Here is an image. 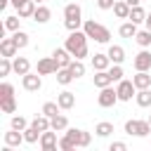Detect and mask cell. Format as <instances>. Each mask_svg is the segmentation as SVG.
Masks as SVG:
<instances>
[{
	"label": "cell",
	"mask_w": 151,
	"mask_h": 151,
	"mask_svg": "<svg viewBox=\"0 0 151 151\" xmlns=\"http://www.w3.org/2000/svg\"><path fill=\"white\" fill-rule=\"evenodd\" d=\"M12 38L17 40V45H19V50H24V47H28V42H31V35H28L26 31H21V28H19V31H14V33H12Z\"/></svg>",
	"instance_id": "29"
},
{
	"label": "cell",
	"mask_w": 151,
	"mask_h": 151,
	"mask_svg": "<svg viewBox=\"0 0 151 151\" xmlns=\"http://www.w3.org/2000/svg\"><path fill=\"white\" fill-rule=\"evenodd\" d=\"M64 134H68L71 139H73V144L78 146V149H87L90 146V142H92V134L87 132V130H78V127H66V132Z\"/></svg>",
	"instance_id": "3"
},
{
	"label": "cell",
	"mask_w": 151,
	"mask_h": 151,
	"mask_svg": "<svg viewBox=\"0 0 151 151\" xmlns=\"http://www.w3.org/2000/svg\"><path fill=\"white\" fill-rule=\"evenodd\" d=\"M113 132V123H109V120H101V123H97V127H94V134L97 137H109Z\"/></svg>",
	"instance_id": "32"
},
{
	"label": "cell",
	"mask_w": 151,
	"mask_h": 151,
	"mask_svg": "<svg viewBox=\"0 0 151 151\" xmlns=\"http://www.w3.org/2000/svg\"><path fill=\"white\" fill-rule=\"evenodd\" d=\"M17 52H19V45H17V40L9 35V38H2L0 40V57H17Z\"/></svg>",
	"instance_id": "10"
},
{
	"label": "cell",
	"mask_w": 151,
	"mask_h": 151,
	"mask_svg": "<svg viewBox=\"0 0 151 151\" xmlns=\"http://www.w3.org/2000/svg\"><path fill=\"white\" fill-rule=\"evenodd\" d=\"M68 127V118L64 116V113H57L54 118H52V130H57V132H64Z\"/></svg>",
	"instance_id": "31"
},
{
	"label": "cell",
	"mask_w": 151,
	"mask_h": 151,
	"mask_svg": "<svg viewBox=\"0 0 151 151\" xmlns=\"http://www.w3.org/2000/svg\"><path fill=\"white\" fill-rule=\"evenodd\" d=\"M132 66H134V71H151V52H149L146 47H142V50L134 54Z\"/></svg>",
	"instance_id": "7"
},
{
	"label": "cell",
	"mask_w": 151,
	"mask_h": 151,
	"mask_svg": "<svg viewBox=\"0 0 151 151\" xmlns=\"http://www.w3.org/2000/svg\"><path fill=\"white\" fill-rule=\"evenodd\" d=\"M116 92H118V99H120V101H130V99L137 94V87H134L132 80H125V78H123V80L118 83Z\"/></svg>",
	"instance_id": "9"
},
{
	"label": "cell",
	"mask_w": 151,
	"mask_h": 151,
	"mask_svg": "<svg viewBox=\"0 0 151 151\" xmlns=\"http://www.w3.org/2000/svg\"><path fill=\"white\" fill-rule=\"evenodd\" d=\"M83 24H85L83 19H64V26H66L68 31H80Z\"/></svg>",
	"instance_id": "42"
},
{
	"label": "cell",
	"mask_w": 151,
	"mask_h": 151,
	"mask_svg": "<svg viewBox=\"0 0 151 151\" xmlns=\"http://www.w3.org/2000/svg\"><path fill=\"white\" fill-rule=\"evenodd\" d=\"M57 104L61 106V111H68V109H73V106H76V94H73V92H68V90H64V92H59V94H57Z\"/></svg>",
	"instance_id": "13"
},
{
	"label": "cell",
	"mask_w": 151,
	"mask_h": 151,
	"mask_svg": "<svg viewBox=\"0 0 151 151\" xmlns=\"http://www.w3.org/2000/svg\"><path fill=\"white\" fill-rule=\"evenodd\" d=\"M40 149L42 151H57L59 149V139H57V130H45L40 134Z\"/></svg>",
	"instance_id": "6"
},
{
	"label": "cell",
	"mask_w": 151,
	"mask_h": 151,
	"mask_svg": "<svg viewBox=\"0 0 151 151\" xmlns=\"http://www.w3.org/2000/svg\"><path fill=\"white\" fill-rule=\"evenodd\" d=\"M50 19H52V9L45 7V5H38L35 7V14H33V21L35 24H47Z\"/></svg>",
	"instance_id": "17"
},
{
	"label": "cell",
	"mask_w": 151,
	"mask_h": 151,
	"mask_svg": "<svg viewBox=\"0 0 151 151\" xmlns=\"http://www.w3.org/2000/svg\"><path fill=\"white\" fill-rule=\"evenodd\" d=\"M12 61H14V73H17V76H26V73L31 71V61H28L26 57H14Z\"/></svg>",
	"instance_id": "22"
},
{
	"label": "cell",
	"mask_w": 151,
	"mask_h": 151,
	"mask_svg": "<svg viewBox=\"0 0 151 151\" xmlns=\"http://www.w3.org/2000/svg\"><path fill=\"white\" fill-rule=\"evenodd\" d=\"M64 19H83V9L78 2H68L64 7Z\"/></svg>",
	"instance_id": "24"
},
{
	"label": "cell",
	"mask_w": 151,
	"mask_h": 151,
	"mask_svg": "<svg viewBox=\"0 0 151 151\" xmlns=\"http://www.w3.org/2000/svg\"><path fill=\"white\" fill-rule=\"evenodd\" d=\"M19 21H21V17L17 14V17H5V31H9V33H14V31H19Z\"/></svg>",
	"instance_id": "36"
},
{
	"label": "cell",
	"mask_w": 151,
	"mask_h": 151,
	"mask_svg": "<svg viewBox=\"0 0 151 151\" xmlns=\"http://www.w3.org/2000/svg\"><path fill=\"white\" fill-rule=\"evenodd\" d=\"M109 73H111L113 83H120V80H123V76H125V73H123V66H120V64H111V66H109Z\"/></svg>",
	"instance_id": "39"
},
{
	"label": "cell",
	"mask_w": 151,
	"mask_h": 151,
	"mask_svg": "<svg viewBox=\"0 0 151 151\" xmlns=\"http://www.w3.org/2000/svg\"><path fill=\"white\" fill-rule=\"evenodd\" d=\"M68 68H71V73H73L76 78H83V76H85V64H83V59H73Z\"/></svg>",
	"instance_id": "37"
},
{
	"label": "cell",
	"mask_w": 151,
	"mask_h": 151,
	"mask_svg": "<svg viewBox=\"0 0 151 151\" xmlns=\"http://www.w3.org/2000/svg\"><path fill=\"white\" fill-rule=\"evenodd\" d=\"M92 83H94V87H109V85H113V78H111V73H109V68L106 71H94V76H92Z\"/></svg>",
	"instance_id": "12"
},
{
	"label": "cell",
	"mask_w": 151,
	"mask_h": 151,
	"mask_svg": "<svg viewBox=\"0 0 151 151\" xmlns=\"http://www.w3.org/2000/svg\"><path fill=\"white\" fill-rule=\"evenodd\" d=\"M31 125H33L35 130L45 132V130H52V118H47L45 113H40V116H35V118L31 120Z\"/></svg>",
	"instance_id": "23"
},
{
	"label": "cell",
	"mask_w": 151,
	"mask_h": 151,
	"mask_svg": "<svg viewBox=\"0 0 151 151\" xmlns=\"http://www.w3.org/2000/svg\"><path fill=\"white\" fill-rule=\"evenodd\" d=\"M130 5L125 2V0H116V5H113V14L118 17V19H127L130 17Z\"/></svg>",
	"instance_id": "26"
},
{
	"label": "cell",
	"mask_w": 151,
	"mask_h": 151,
	"mask_svg": "<svg viewBox=\"0 0 151 151\" xmlns=\"http://www.w3.org/2000/svg\"><path fill=\"white\" fill-rule=\"evenodd\" d=\"M134 42H137L139 47H151V31H149V28H144V31H137V35H134Z\"/></svg>",
	"instance_id": "28"
},
{
	"label": "cell",
	"mask_w": 151,
	"mask_h": 151,
	"mask_svg": "<svg viewBox=\"0 0 151 151\" xmlns=\"http://www.w3.org/2000/svg\"><path fill=\"white\" fill-rule=\"evenodd\" d=\"M125 149H127L125 142H111V146H109V151H125Z\"/></svg>",
	"instance_id": "44"
},
{
	"label": "cell",
	"mask_w": 151,
	"mask_h": 151,
	"mask_svg": "<svg viewBox=\"0 0 151 151\" xmlns=\"http://www.w3.org/2000/svg\"><path fill=\"white\" fill-rule=\"evenodd\" d=\"M35 7H38V2H35V0H26L24 5H19V7H17V14H19L21 19H33Z\"/></svg>",
	"instance_id": "15"
},
{
	"label": "cell",
	"mask_w": 151,
	"mask_h": 151,
	"mask_svg": "<svg viewBox=\"0 0 151 151\" xmlns=\"http://www.w3.org/2000/svg\"><path fill=\"white\" fill-rule=\"evenodd\" d=\"M59 149H61V151H73V149H78V146L73 144V139H71L68 134H64V137H59Z\"/></svg>",
	"instance_id": "41"
},
{
	"label": "cell",
	"mask_w": 151,
	"mask_h": 151,
	"mask_svg": "<svg viewBox=\"0 0 151 151\" xmlns=\"http://www.w3.org/2000/svg\"><path fill=\"white\" fill-rule=\"evenodd\" d=\"M116 101H120V99H118V92H116L111 85L99 90V94H97V104H99L101 109H111V106H116Z\"/></svg>",
	"instance_id": "4"
},
{
	"label": "cell",
	"mask_w": 151,
	"mask_h": 151,
	"mask_svg": "<svg viewBox=\"0 0 151 151\" xmlns=\"http://www.w3.org/2000/svg\"><path fill=\"white\" fill-rule=\"evenodd\" d=\"M134 99H137V106H142V109L151 106V90H149V87H144V90H137Z\"/></svg>",
	"instance_id": "27"
},
{
	"label": "cell",
	"mask_w": 151,
	"mask_h": 151,
	"mask_svg": "<svg viewBox=\"0 0 151 151\" xmlns=\"http://www.w3.org/2000/svg\"><path fill=\"white\" fill-rule=\"evenodd\" d=\"M14 71V61H12V57H0V76L5 78V76H9Z\"/></svg>",
	"instance_id": "34"
},
{
	"label": "cell",
	"mask_w": 151,
	"mask_h": 151,
	"mask_svg": "<svg viewBox=\"0 0 151 151\" xmlns=\"http://www.w3.org/2000/svg\"><path fill=\"white\" fill-rule=\"evenodd\" d=\"M83 31L87 33V38L90 40H94V42H109L111 40V31L104 26V24H99V21H94V19H87L85 24H83Z\"/></svg>",
	"instance_id": "2"
},
{
	"label": "cell",
	"mask_w": 151,
	"mask_h": 151,
	"mask_svg": "<svg viewBox=\"0 0 151 151\" xmlns=\"http://www.w3.org/2000/svg\"><path fill=\"white\" fill-rule=\"evenodd\" d=\"M113 5H116V0H97L99 9H113Z\"/></svg>",
	"instance_id": "43"
},
{
	"label": "cell",
	"mask_w": 151,
	"mask_h": 151,
	"mask_svg": "<svg viewBox=\"0 0 151 151\" xmlns=\"http://www.w3.org/2000/svg\"><path fill=\"white\" fill-rule=\"evenodd\" d=\"M137 31H139V28H137V24H134V21H130V19H127L125 24H120V28H118L120 38H127V40H132V38L137 35Z\"/></svg>",
	"instance_id": "18"
},
{
	"label": "cell",
	"mask_w": 151,
	"mask_h": 151,
	"mask_svg": "<svg viewBox=\"0 0 151 151\" xmlns=\"http://www.w3.org/2000/svg\"><path fill=\"white\" fill-rule=\"evenodd\" d=\"M7 5H12V0H0V9H7Z\"/></svg>",
	"instance_id": "45"
},
{
	"label": "cell",
	"mask_w": 151,
	"mask_h": 151,
	"mask_svg": "<svg viewBox=\"0 0 151 151\" xmlns=\"http://www.w3.org/2000/svg\"><path fill=\"white\" fill-rule=\"evenodd\" d=\"M35 2H42V0H35Z\"/></svg>",
	"instance_id": "50"
},
{
	"label": "cell",
	"mask_w": 151,
	"mask_h": 151,
	"mask_svg": "<svg viewBox=\"0 0 151 151\" xmlns=\"http://www.w3.org/2000/svg\"><path fill=\"white\" fill-rule=\"evenodd\" d=\"M144 24H146V28H149V31H151V12H149V14H146V21H144Z\"/></svg>",
	"instance_id": "47"
},
{
	"label": "cell",
	"mask_w": 151,
	"mask_h": 151,
	"mask_svg": "<svg viewBox=\"0 0 151 151\" xmlns=\"http://www.w3.org/2000/svg\"><path fill=\"white\" fill-rule=\"evenodd\" d=\"M87 33L85 31H71L68 33V38H66V42H64V47L76 57V59H85L87 54H90V50H87Z\"/></svg>",
	"instance_id": "1"
},
{
	"label": "cell",
	"mask_w": 151,
	"mask_h": 151,
	"mask_svg": "<svg viewBox=\"0 0 151 151\" xmlns=\"http://www.w3.org/2000/svg\"><path fill=\"white\" fill-rule=\"evenodd\" d=\"M0 111H2V113H14V111H17V99H14V97L0 99Z\"/></svg>",
	"instance_id": "35"
},
{
	"label": "cell",
	"mask_w": 151,
	"mask_h": 151,
	"mask_svg": "<svg viewBox=\"0 0 151 151\" xmlns=\"http://www.w3.org/2000/svg\"><path fill=\"white\" fill-rule=\"evenodd\" d=\"M9 127H14V130H26L28 127V120L24 118V116H12V120H9Z\"/></svg>",
	"instance_id": "38"
},
{
	"label": "cell",
	"mask_w": 151,
	"mask_h": 151,
	"mask_svg": "<svg viewBox=\"0 0 151 151\" xmlns=\"http://www.w3.org/2000/svg\"><path fill=\"white\" fill-rule=\"evenodd\" d=\"M59 111H61V106H59L57 101H45V104H42V109H40V113H45L47 118H54Z\"/></svg>",
	"instance_id": "30"
},
{
	"label": "cell",
	"mask_w": 151,
	"mask_h": 151,
	"mask_svg": "<svg viewBox=\"0 0 151 151\" xmlns=\"http://www.w3.org/2000/svg\"><path fill=\"white\" fill-rule=\"evenodd\" d=\"M40 130H35L33 125H28L26 130H24V139H26V144H35V142H40Z\"/></svg>",
	"instance_id": "33"
},
{
	"label": "cell",
	"mask_w": 151,
	"mask_h": 151,
	"mask_svg": "<svg viewBox=\"0 0 151 151\" xmlns=\"http://www.w3.org/2000/svg\"><path fill=\"white\" fill-rule=\"evenodd\" d=\"M52 57L57 59V64H59V68H68V66H71V61L76 59V57H73V54H71V52H68L66 47H57V50L52 52Z\"/></svg>",
	"instance_id": "11"
},
{
	"label": "cell",
	"mask_w": 151,
	"mask_h": 151,
	"mask_svg": "<svg viewBox=\"0 0 151 151\" xmlns=\"http://www.w3.org/2000/svg\"><path fill=\"white\" fill-rule=\"evenodd\" d=\"M35 71H38L40 76H54V73L59 71V64H57L54 57H42V59H38Z\"/></svg>",
	"instance_id": "5"
},
{
	"label": "cell",
	"mask_w": 151,
	"mask_h": 151,
	"mask_svg": "<svg viewBox=\"0 0 151 151\" xmlns=\"http://www.w3.org/2000/svg\"><path fill=\"white\" fill-rule=\"evenodd\" d=\"M149 125H151V116H149Z\"/></svg>",
	"instance_id": "49"
},
{
	"label": "cell",
	"mask_w": 151,
	"mask_h": 151,
	"mask_svg": "<svg viewBox=\"0 0 151 151\" xmlns=\"http://www.w3.org/2000/svg\"><path fill=\"white\" fill-rule=\"evenodd\" d=\"M5 144H9V146H21V144H26L24 132H21V130L9 127V132H5Z\"/></svg>",
	"instance_id": "14"
},
{
	"label": "cell",
	"mask_w": 151,
	"mask_h": 151,
	"mask_svg": "<svg viewBox=\"0 0 151 151\" xmlns=\"http://www.w3.org/2000/svg\"><path fill=\"white\" fill-rule=\"evenodd\" d=\"M146 14H149V12H146L142 5H134V7L130 9V17H127V19H130V21H134V24L139 26V24H144V21H146Z\"/></svg>",
	"instance_id": "21"
},
{
	"label": "cell",
	"mask_w": 151,
	"mask_h": 151,
	"mask_svg": "<svg viewBox=\"0 0 151 151\" xmlns=\"http://www.w3.org/2000/svg\"><path fill=\"white\" fill-rule=\"evenodd\" d=\"M125 2H127L130 7H134V5H142V0H125Z\"/></svg>",
	"instance_id": "46"
},
{
	"label": "cell",
	"mask_w": 151,
	"mask_h": 151,
	"mask_svg": "<svg viewBox=\"0 0 151 151\" xmlns=\"http://www.w3.org/2000/svg\"><path fill=\"white\" fill-rule=\"evenodd\" d=\"M54 78H57V83H59V85H64V87H66V85H71V83L76 80V76L71 73V68H59V71L54 73Z\"/></svg>",
	"instance_id": "25"
},
{
	"label": "cell",
	"mask_w": 151,
	"mask_h": 151,
	"mask_svg": "<svg viewBox=\"0 0 151 151\" xmlns=\"http://www.w3.org/2000/svg\"><path fill=\"white\" fill-rule=\"evenodd\" d=\"M125 134L139 137V120H125Z\"/></svg>",
	"instance_id": "40"
},
{
	"label": "cell",
	"mask_w": 151,
	"mask_h": 151,
	"mask_svg": "<svg viewBox=\"0 0 151 151\" xmlns=\"http://www.w3.org/2000/svg\"><path fill=\"white\" fill-rule=\"evenodd\" d=\"M111 66V59H109V54H101V52H97L94 57H92V68L94 71H106Z\"/></svg>",
	"instance_id": "20"
},
{
	"label": "cell",
	"mask_w": 151,
	"mask_h": 151,
	"mask_svg": "<svg viewBox=\"0 0 151 151\" xmlns=\"http://www.w3.org/2000/svg\"><path fill=\"white\" fill-rule=\"evenodd\" d=\"M21 85H24V90L26 92H38L40 87H42V78H40V73L35 71V73H26V76H21Z\"/></svg>",
	"instance_id": "8"
},
{
	"label": "cell",
	"mask_w": 151,
	"mask_h": 151,
	"mask_svg": "<svg viewBox=\"0 0 151 151\" xmlns=\"http://www.w3.org/2000/svg\"><path fill=\"white\" fill-rule=\"evenodd\" d=\"M132 83L137 90H144V87H151V73L149 71H137L132 76Z\"/></svg>",
	"instance_id": "16"
},
{
	"label": "cell",
	"mask_w": 151,
	"mask_h": 151,
	"mask_svg": "<svg viewBox=\"0 0 151 151\" xmlns=\"http://www.w3.org/2000/svg\"><path fill=\"white\" fill-rule=\"evenodd\" d=\"M24 2H26V0H12V5H14V7H19V5H24Z\"/></svg>",
	"instance_id": "48"
},
{
	"label": "cell",
	"mask_w": 151,
	"mask_h": 151,
	"mask_svg": "<svg viewBox=\"0 0 151 151\" xmlns=\"http://www.w3.org/2000/svg\"><path fill=\"white\" fill-rule=\"evenodd\" d=\"M106 54H109L111 64H123V61H125V50H123V45H111Z\"/></svg>",
	"instance_id": "19"
}]
</instances>
